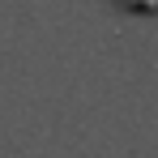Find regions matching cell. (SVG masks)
<instances>
[{"label":"cell","mask_w":158,"mask_h":158,"mask_svg":"<svg viewBox=\"0 0 158 158\" xmlns=\"http://www.w3.org/2000/svg\"><path fill=\"white\" fill-rule=\"evenodd\" d=\"M124 13H141V17H158V0H115Z\"/></svg>","instance_id":"1"}]
</instances>
